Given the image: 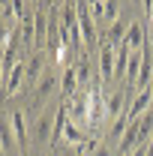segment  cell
<instances>
[{
  "mask_svg": "<svg viewBox=\"0 0 153 156\" xmlns=\"http://www.w3.org/2000/svg\"><path fill=\"white\" fill-rule=\"evenodd\" d=\"M144 156H153V138L147 141V147H144Z\"/></svg>",
  "mask_w": 153,
  "mask_h": 156,
  "instance_id": "20",
  "label": "cell"
},
{
  "mask_svg": "<svg viewBox=\"0 0 153 156\" xmlns=\"http://www.w3.org/2000/svg\"><path fill=\"white\" fill-rule=\"evenodd\" d=\"M69 120H72V123L81 120V123L87 126V93H84V96H72V99H69Z\"/></svg>",
  "mask_w": 153,
  "mask_h": 156,
  "instance_id": "14",
  "label": "cell"
},
{
  "mask_svg": "<svg viewBox=\"0 0 153 156\" xmlns=\"http://www.w3.org/2000/svg\"><path fill=\"white\" fill-rule=\"evenodd\" d=\"M105 117V96H102V81H96L87 90V126L96 129Z\"/></svg>",
  "mask_w": 153,
  "mask_h": 156,
  "instance_id": "1",
  "label": "cell"
},
{
  "mask_svg": "<svg viewBox=\"0 0 153 156\" xmlns=\"http://www.w3.org/2000/svg\"><path fill=\"white\" fill-rule=\"evenodd\" d=\"M21 81H27V66L15 63L12 72H6V84H3V96H15L21 90Z\"/></svg>",
  "mask_w": 153,
  "mask_h": 156,
  "instance_id": "9",
  "label": "cell"
},
{
  "mask_svg": "<svg viewBox=\"0 0 153 156\" xmlns=\"http://www.w3.org/2000/svg\"><path fill=\"white\" fill-rule=\"evenodd\" d=\"M93 156H114V150H111L108 141H102V144H96V147H93Z\"/></svg>",
  "mask_w": 153,
  "mask_h": 156,
  "instance_id": "19",
  "label": "cell"
},
{
  "mask_svg": "<svg viewBox=\"0 0 153 156\" xmlns=\"http://www.w3.org/2000/svg\"><path fill=\"white\" fill-rule=\"evenodd\" d=\"M123 111H126V93H123V90H117V93H111V96L105 99V114L117 120Z\"/></svg>",
  "mask_w": 153,
  "mask_h": 156,
  "instance_id": "13",
  "label": "cell"
},
{
  "mask_svg": "<svg viewBox=\"0 0 153 156\" xmlns=\"http://www.w3.org/2000/svg\"><path fill=\"white\" fill-rule=\"evenodd\" d=\"M75 9H78V27H81V42H84L87 48L99 45V33H96V27H93V12H90V3H75Z\"/></svg>",
  "mask_w": 153,
  "mask_h": 156,
  "instance_id": "3",
  "label": "cell"
},
{
  "mask_svg": "<svg viewBox=\"0 0 153 156\" xmlns=\"http://www.w3.org/2000/svg\"><path fill=\"white\" fill-rule=\"evenodd\" d=\"M96 57H99V78H102V84L114 81V66H117V48L111 45V42L99 39V51H96Z\"/></svg>",
  "mask_w": 153,
  "mask_h": 156,
  "instance_id": "2",
  "label": "cell"
},
{
  "mask_svg": "<svg viewBox=\"0 0 153 156\" xmlns=\"http://www.w3.org/2000/svg\"><path fill=\"white\" fill-rule=\"evenodd\" d=\"M51 135H54V114L45 111V114H39L36 123H33V141L45 147V141H51Z\"/></svg>",
  "mask_w": 153,
  "mask_h": 156,
  "instance_id": "7",
  "label": "cell"
},
{
  "mask_svg": "<svg viewBox=\"0 0 153 156\" xmlns=\"http://www.w3.org/2000/svg\"><path fill=\"white\" fill-rule=\"evenodd\" d=\"M141 63H144V48L129 54V63H126V84H129V87H135V84H138V75H141Z\"/></svg>",
  "mask_w": 153,
  "mask_h": 156,
  "instance_id": "12",
  "label": "cell"
},
{
  "mask_svg": "<svg viewBox=\"0 0 153 156\" xmlns=\"http://www.w3.org/2000/svg\"><path fill=\"white\" fill-rule=\"evenodd\" d=\"M9 33H12V27H6V21L0 15V54H3V48H6V42H9Z\"/></svg>",
  "mask_w": 153,
  "mask_h": 156,
  "instance_id": "17",
  "label": "cell"
},
{
  "mask_svg": "<svg viewBox=\"0 0 153 156\" xmlns=\"http://www.w3.org/2000/svg\"><path fill=\"white\" fill-rule=\"evenodd\" d=\"M57 87H60V78L54 75L51 69H45V75L39 78V84H36V96H39V99H45L48 93H54Z\"/></svg>",
  "mask_w": 153,
  "mask_h": 156,
  "instance_id": "15",
  "label": "cell"
},
{
  "mask_svg": "<svg viewBox=\"0 0 153 156\" xmlns=\"http://www.w3.org/2000/svg\"><path fill=\"white\" fill-rule=\"evenodd\" d=\"M90 144H93V141H90ZM90 144H81V147H69V144H66V147L60 150V156H84V150H87Z\"/></svg>",
  "mask_w": 153,
  "mask_h": 156,
  "instance_id": "18",
  "label": "cell"
},
{
  "mask_svg": "<svg viewBox=\"0 0 153 156\" xmlns=\"http://www.w3.org/2000/svg\"><path fill=\"white\" fill-rule=\"evenodd\" d=\"M144 45H147V27H144L141 21H132L129 30H126V36H123V45H120V48H123V51H141ZM120 48H117V51H120Z\"/></svg>",
  "mask_w": 153,
  "mask_h": 156,
  "instance_id": "5",
  "label": "cell"
},
{
  "mask_svg": "<svg viewBox=\"0 0 153 156\" xmlns=\"http://www.w3.org/2000/svg\"><path fill=\"white\" fill-rule=\"evenodd\" d=\"M0 75H3V63H0Z\"/></svg>",
  "mask_w": 153,
  "mask_h": 156,
  "instance_id": "21",
  "label": "cell"
},
{
  "mask_svg": "<svg viewBox=\"0 0 153 156\" xmlns=\"http://www.w3.org/2000/svg\"><path fill=\"white\" fill-rule=\"evenodd\" d=\"M42 66H45V51H33L30 54V63H27V84H33V87L39 84V78L45 75Z\"/></svg>",
  "mask_w": 153,
  "mask_h": 156,
  "instance_id": "11",
  "label": "cell"
},
{
  "mask_svg": "<svg viewBox=\"0 0 153 156\" xmlns=\"http://www.w3.org/2000/svg\"><path fill=\"white\" fill-rule=\"evenodd\" d=\"M150 102H153V87H141V90L129 99L126 111H123V114H126V120L132 123V120H138V117H144L147 111H150Z\"/></svg>",
  "mask_w": 153,
  "mask_h": 156,
  "instance_id": "4",
  "label": "cell"
},
{
  "mask_svg": "<svg viewBox=\"0 0 153 156\" xmlns=\"http://www.w3.org/2000/svg\"><path fill=\"white\" fill-rule=\"evenodd\" d=\"M60 90H63L66 102L78 93V72H75V63H72V60H69V63L63 66V72H60Z\"/></svg>",
  "mask_w": 153,
  "mask_h": 156,
  "instance_id": "8",
  "label": "cell"
},
{
  "mask_svg": "<svg viewBox=\"0 0 153 156\" xmlns=\"http://www.w3.org/2000/svg\"><path fill=\"white\" fill-rule=\"evenodd\" d=\"M0 147H3V153H12L18 147L15 144V135H12V123L6 117H0Z\"/></svg>",
  "mask_w": 153,
  "mask_h": 156,
  "instance_id": "16",
  "label": "cell"
},
{
  "mask_svg": "<svg viewBox=\"0 0 153 156\" xmlns=\"http://www.w3.org/2000/svg\"><path fill=\"white\" fill-rule=\"evenodd\" d=\"M9 123H12V135H15V144H18V150L24 153L27 150V120H24V111H12L9 114Z\"/></svg>",
  "mask_w": 153,
  "mask_h": 156,
  "instance_id": "10",
  "label": "cell"
},
{
  "mask_svg": "<svg viewBox=\"0 0 153 156\" xmlns=\"http://www.w3.org/2000/svg\"><path fill=\"white\" fill-rule=\"evenodd\" d=\"M90 12H93V21H105V24H117L120 21V6L114 0H99V3H90Z\"/></svg>",
  "mask_w": 153,
  "mask_h": 156,
  "instance_id": "6",
  "label": "cell"
}]
</instances>
